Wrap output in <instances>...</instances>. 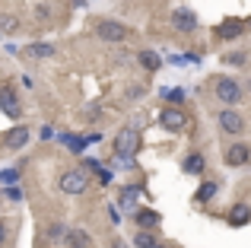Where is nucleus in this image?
<instances>
[{
	"instance_id": "obj_27",
	"label": "nucleus",
	"mask_w": 251,
	"mask_h": 248,
	"mask_svg": "<svg viewBox=\"0 0 251 248\" xmlns=\"http://www.w3.org/2000/svg\"><path fill=\"white\" fill-rule=\"evenodd\" d=\"M150 248H162V245H159V242H153V245H150Z\"/></svg>"
},
{
	"instance_id": "obj_14",
	"label": "nucleus",
	"mask_w": 251,
	"mask_h": 248,
	"mask_svg": "<svg viewBox=\"0 0 251 248\" xmlns=\"http://www.w3.org/2000/svg\"><path fill=\"white\" fill-rule=\"evenodd\" d=\"M19 29H23V23H19L16 16H10V13L0 16V35H16Z\"/></svg>"
},
{
	"instance_id": "obj_19",
	"label": "nucleus",
	"mask_w": 251,
	"mask_h": 248,
	"mask_svg": "<svg viewBox=\"0 0 251 248\" xmlns=\"http://www.w3.org/2000/svg\"><path fill=\"white\" fill-rule=\"evenodd\" d=\"M213 194H216V181H207V185H203L201 191H197V198H201V200H210Z\"/></svg>"
},
{
	"instance_id": "obj_20",
	"label": "nucleus",
	"mask_w": 251,
	"mask_h": 248,
	"mask_svg": "<svg viewBox=\"0 0 251 248\" xmlns=\"http://www.w3.org/2000/svg\"><path fill=\"white\" fill-rule=\"evenodd\" d=\"M48 236H51V242H64V226H51V229H48Z\"/></svg>"
},
{
	"instance_id": "obj_23",
	"label": "nucleus",
	"mask_w": 251,
	"mask_h": 248,
	"mask_svg": "<svg viewBox=\"0 0 251 248\" xmlns=\"http://www.w3.org/2000/svg\"><path fill=\"white\" fill-rule=\"evenodd\" d=\"M223 61H226V64H232V67H242V64H245V54H226Z\"/></svg>"
},
{
	"instance_id": "obj_21",
	"label": "nucleus",
	"mask_w": 251,
	"mask_h": 248,
	"mask_svg": "<svg viewBox=\"0 0 251 248\" xmlns=\"http://www.w3.org/2000/svg\"><path fill=\"white\" fill-rule=\"evenodd\" d=\"M134 242L140 245V248H150V245H153V236H150V232H137V239H134Z\"/></svg>"
},
{
	"instance_id": "obj_3",
	"label": "nucleus",
	"mask_w": 251,
	"mask_h": 248,
	"mask_svg": "<svg viewBox=\"0 0 251 248\" xmlns=\"http://www.w3.org/2000/svg\"><path fill=\"white\" fill-rule=\"evenodd\" d=\"M61 191L64 194H83L86 191V172H64L61 175Z\"/></svg>"
},
{
	"instance_id": "obj_26",
	"label": "nucleus",
	"mask_w": 251,
	"mask_h": 248,
	"mask_svg": "<svg viewBox=\"0 0 251 248\" xmlns=\"http://www.w3.org/2000/svg\"><path fill=\"white\" fill-rule=\"evenodd\" d=\"M111 248H127V245H124V242H115V245H111Z\"/></svg>"
},
{
	"instance_id": "obj_18",
	"label": "nucleus",
	"mask_w": 251,
	"mask_h": 248,
	"mask_svg": "<svg viewBox=\"0 0 251 248\" xmlns=\"http://www.w3.org/2000/svg\"><path fill=\"white\" fill-rule=\"evenodd\" d=\"M140 64H143L147 70H156V67H159V57H156L153 51H143V54H140Z\"/></svg>"
},
{
	"instance_id": "obj_12",
	"label": "nucleus",
	"mask_w": 251,
	"mask_h": 248,
	"mask_svg": "<svg viewBox=\"0 0 251 248\" xmlns=\"http://www.w3.org/2000/svg\"><path fill=\"white\" fill-rule=\"evenodd\" d=\"M25 54L29 57H38V61H45V57H54V45H45V42H35L25 48Z\"/></svg>"
},
{
	"instance_id": "obj_11",
	"label": "nucleus",
	"mask_w": 251,
	"mask_h": 248,
	"mask_svg": "<svg viewBox=\"0 0 251 248\" xmlns=\"http://www.w3.org/2000/svg\"><path fill=\"white\" fill-rule=\"evenodd\" d=\"M64 242H67V248H92L89 232L86 229H70L67 236H64Z\"/></svg>"
},
{
	"instance_id": "obj_25",
	"label": "nucleus",
	"mask_w": 251,
	"mask_h": 248,
	"mask_svg": "<svg viewBox=\"0 0 251 248\" xmlns=\"http://www.w3.org/2000/svg\"><path fill=\"white\" fill-rule=\"evenodd\" d=\"M3 236H6V229H3V223H0V242H3Z\"/></svg>"
},
{
	"instance_id": "obj_24",
	"label": "nucleus",
	"mask_w": 251,
	"mask_h": 248,
	"mask_svg": "<svg viewBox=\"0 0 251 248\" xmlns=\"http://www.w3.org/2000/svg\"><path fill=\"white\" fill-rule=\"evenodd\" d=\"M169 99H172V102H181V99H184V93H181V89H172Z\"/></svg>"
},
{
	"instance_id": "obj_9",
	"label": "nucleus",
	"mask_w": 251,
	"mask_h": 248,
	"mask_svg": "<svg viewBox=\"0 0 251 248\" xmlns=\"http://www.w3.org/2000/svg\"><path fill=\"white\" fill-rule=\"evenodd\" d=\"M172 23H175L181 32H194V25H197V16L188 10V6H181V10H175V13H172Z\"/></svg>"
},
{
	"instance_id": "obj_16",
	"label": "nucleus",
	"mask_w": 251,
	"mask_h": 248,
	"mask_svg": "<svg viewBox=\"0 0 251 248\" xmlns=\"http://www.w3.org/2000/svg\"><path fill=\"white\" fill-rule=\"evenodd\" d=\"M134 217H137V223H140L143 229H150V226L159 223V213H156V210H137Z\"/></svg>"
},
{
	"instance_id": "obj_2",
	"label": "nucleus",
	"mask_w": 251,
	"mask_h": 248,
	"mask_svg": "<svg viewBox=\"0 0 251 248\" xmlns=\"http://www.w3.org/2000/svg\"><path fill=\"white\" fill-rule=\"evenodd\" d=\"M99 38H105V42H124L127 38V25L118 23V19H102L99 23Z\"/></svg>"
},
{
	"instance_id": "obj_1",
	"label": "nucleus",
	"mask_w": 251,
	"mask_h": 248,
	"mask_svg": "<svg viewBox=\"0 0 251 248\" xmlns=\"http://www.w3.org/2000/svg\"><path fill=\"white\" fill-rule=\"evenodd\" d=\"M137 130L134 127H124V130H118V137H115V153L121 156V162H127V156L137 149Z\"/></svg>"
},
{
	"instance_id": "obj_8",
	"label": "nucleus",
	"mask_w": 251,
	"mask_h": 248,
	"mask_svg": "<svg viewBox=\"0 0 251 248\" xmlns=\"http://www.w3.org/2000/svg\"><path fill=\"white\" fill-rule=\"evenodd\" d=\"M0 108H3L10 118H19V115H23V108H19V102H16V96H13V89H10V86L0 89Z\"/></svg>"
},
{
	"instance_id": "obj_4",
	"label": "nucleus",
	"mask_w": 251,
	"mask_h": 248,
	"mask_svg": "<svg viewBox=\"0 0 251 248\" xmlns=\"http://www.w3.org/2000/svg\"><path fill=\"white\" fill-rule=\"evenodd\" d=\"M159 124H162L166 130H181L184 124H188V118H184V112H181V108H162Z\"/></svg>"
},
{
	"instance_id": "obj_5",
	"label": "nucleus",
	"mask_w": 251,
	"mask_h": 248,
	"mask_svg": "<svg viewBox=\"0 0 251 248\" xmlns=\"http://www.w3.org/2000/svg\"><path fill=\"white\" fill-rule=\"evenodd\" d=\"M216 96H220L223 102H239V96H242V86L235 80H216Z\"/></svg>"
},
{
	"instance_id": "obj_15",
	"label": "nucleus",
	"mask_w": 251,
	"mask_h": 248,
	"mask_svg": "<svg viewBox=\"0 0 251 248\" xmlns=\"http://www.w3.org/2000/svg\"><path fill=\"white\" fill-rule=\"evenodd\" d=\"M242 29H245V25H242L239 19H229V23H223V25H220V35H223V38H239V35H242Z\"/></svg>"
},
{
	"instance_id": "obj_6",
	"label": "nucleus",
	"mask_w": 251,
	"mask_h": 248,
	"mask_svg": "<svg viewBox=\"0 0 251 248\" xmlns=\"http://www.w3.org/2000/svg\"><path fill=\"white\" fill-rule=\"evenodd\" d=\"M220 127L226 130V134H242V130H245V121H242V115H235L232 108H226V112L220 115Z\"/></svg>"
},
{
	"instance_id": "obj_17",
	"label": "nucleus",
	"mask_w": 251,
	"mask_h": 248,
	"mask_svg": "<svg viewBox=\"0 0 251 248\" xmlns=\"http://www.w3.org/2000/svg\"><path fill=\"white\" fill-rule=\"evenodd\" d=\"M201 169H203V156H188V162H184V172H191V175H197V172H201Z\"/></svg>"
},
{
	"instance_id": "obj_10",
	"label": "nucleus",
	"mask_w": 251,
	"mask_h": 248,
	"mask_svg": "<svg viewBox=\"0 0 251 248\" xmlns=\"http://www.w3.org/2000/svg\"><path fill=\"white\" fill-rule=\"evenodd\" d=\"M248 156H251V149L245 143H232V147L226 149V166H245Z\"/></svg>"
},
{
	"instance_id": "obj_13",
	"label": "nucleus",
	"mask_w": 251,
	"mask_h": 248,
	"mask_svg": "<svg viewBox=\"0 0 251 248\" xmlns=\"http://www.w3.org/2000/svg\"><path fill=\"white\" fill-rule=\"evenodd\" d=\"M248 220H251V207H248V204L232 207V213H229V223H232V226H245Z\"/></svg>"
},
{
	"instance_id": "obj_22",
	"label": "nucleus",
	"mask_w": 251,
	"mask_h": 248,
	"mask_svg": "<svg viewBox=\"0 0 251 248\" xmlns=\"http://www.w3.org/2000/svg\"><path fill=\"white\" fill-rule=\"evenodd\" d=\"M16 178H19V172H16V169H6V172H0V181H6V185H13Z\"/></svg>"
},
{
	"instance_id": "obj_7",
	"label": "nucleus",
	"mask_w": 251,
	"mask_h": 248,
	"mask_svg": "<svg viewBox=\"0 0 251 248\" xmlns=\"http://www.w3.org/2000/svg\"><path fill=\"white\" fill-rule=\"evenodd\" d=\"M25 143H29V127H13V130L3 134V147L6 149H19V147H25Z\"/></svg>"
}]
</instances>
